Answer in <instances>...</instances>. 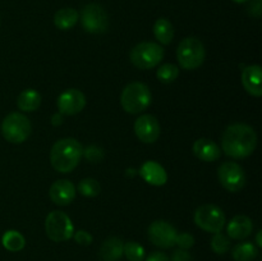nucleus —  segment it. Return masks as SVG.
Here are the masks:
<instances>
[{"label":"nucleus","mask_w":262,"mask_h":261,"mask_svg":"<svg viewBox=\"0 0 262 261\" xmlns=\"http://www.w3.org/2000/svg\"><path fill=\"white\" fill-rule=\"evenodd\" d=\"M211 248L217 255H224L230 248L229 238L220 232L214 233V237L211 238Z\"/></svg>","instance_id":"nucleus-28"},{"label":"nucleus","mask_w":262,"mask_h":261,"mask_svg":"<svg viewBox=\"0 0 262 261\" xmlns=\"http://www.w3.org/2000/svg\"><path fill=\"white\" fill-rule=\"evenodd\" d=\"M123 109L129 114H138L151 104V91L142 82H132L124 87L120 96Z\"/></svg>","instance_id":"nucleus-3"},{"label":"nucleus","mask_w":262,"mask_h":261,"mask_svg":"<svg viewBox=\"0 0 262 261\" xmlns=\"http://www.w3.org/2000/svg\"><path fill=\"white\" fill-rule=\"evenodd\" d=\"M248 13L256 18L261 17L262 13V0H251L250 7H248Z\"/></svg>","instance_id":"nucleus-32"},{"label":"nucleus","mask_w":262,"mask_h":261,"mask_svg":"<svg viewBox=\"0 0 262 261\" xmlns=\"http://www.w3.org/2000/svg\"><path fill=\"white\" fill-rule=\"evenodd\" d=\"M205 46L197 37H186L177 49V59L183 69L193 71L202 66L205 60Z\"/></svg>","instance_id":"nucleus-4"},{"label":"nucleus","mask_w":262,"mask_h":261,"mask_svg":"<svg viewBox=\"0 0 262 261\" xmlns=\"http://www.w3.org/2000/svg\"><path fill=\"white\" fill-rule=\"evenodd\" d=\"M234 3H237V4H242V3H247L250 2V0H233Z\"/></svg>","instance_id":"nucleus-37"},{"label":"nucleus","mask_w":262,"mask_h":261,"mask_svg":"<svg viewBox=\"0 0 262 261\" xmlns=\"http://www.w3.org/2000/svg\"><path fill=\"white\" fill-rule=\"evenodd\" d=\"M81 22L89 33H104L109 26V17L104 8L96 3L84 5L81 12Z\"/></svg>","instance_id":"nucleus-9"},{"label":"nucleus","mask_w":262,"mask_h":261,"mask_svg":"<svg viewBox=\"0 0 262 261\" xmlns=\"http://www.w3.org/2000/svg\"><path fill=\"white\" fill-rule=\"evenodd\" d=\"M83 155L86 156V159L91 163H99L104 158V153H102L101 148H99L97 146H89L86 150H83Z\"/></svg>","instance_id":"nucleus-29"},{"label":"nucleus","mask_w":262,"mask_h":261,"mask_svg":"<svg viewBox=\"0 0 262 261\" xmlns=\"http://www.w3.org/2000/svg\"><path fill=\"white\" fill-rule=\"evenodd\" d=\"M252 220L246 215H237L228 224V235L232 240H245L252 233Z\"/></svg>","instance_id":"nucleus-18"},{"label":"nucleus","mask_w":262,"mask_h":261,"mask_svg":"<svg viewBox=\"0 0 262 261\" xmlns=\"http://www.w3.org/2000/svg\"><path fill=\"white\" fill-rule=\"evenodd\" d=\"M178 76L179 68L171 63L163 64V66L159 67L158 72H156V77L163 83H171V82H174L178 78Z\"/></svg>","instance_id":"nucleus-25"},{"label":"nucleus","mask_w":262,"mask_h":261,"mask_svg":"<svg viewBox=\"0 0 262 261\" xmlns=\"http://www.w3.org/2000/svg\"><path fill=\"white\" fill-rule=\"evenodd\" d=\"M217 177L225 189L230 192H238L245 187L246 174L242 166L233 161H227L219 166Z\"/></svg>","instance_id":"nucleus-10"},{"label":"nucleus","mask_w":262,"mask_h":261,"mask_svg":"<svg viewBox=\"0 0 262 261\" xmlns=\"http://www.w3.org/2000/svg\"><path fill=\"white\" fill-rule=\"evenodd\" d=\"M100 191H101V187L99 182L94 178H84L78 184V192L82 196L95 197L100 193Z\"/></svg>","instance_id":"nucleus-26"},{"label":"nucleus","mask_w":262,"mask_h":261,"mask_svg":"<svg viewBox=\"0 0 262 261\" xmlns=\"http://www.w3.org/2000/svg\"><path fill=\"white\" fill-rule=\"evenodd\" d=\"M177 230L165 220H156L148 227V238L160 248H170L176 245Z\"/></svg>","instance_id":"nucleus-11"},{"label":"nucleus","mask_w":262,"mask_h":261,"mask_svg":"<svg viewBox=\"0 0 262 261\" xmlns=\"http://www.w3.org/2000/svg\"><path fill=\"white\" fill-rule=\"evenodd\" d=\"M194 223L199 228L209 233H219L224 228L225 215L220 207L206 204L200 206L194 212Z\"/></svg>","instance_id":"nucleus-8"},{"label":"nucleus","mask_w":262,"mask_h":261,"mask_svg":"<svg viewBox=\"0 0 262 261\" xmlns=\"http://www.w3.org/2000/svg\"><path fill=\"white\" fill-rule=\"evenodd\" d=\"M154 35L159 42L163 45H169L174 37V28L170 20L166 18H159L154 25Z\"/></svg>","instance_id":"nucleus-22"},{"label":"nucleus","mask_w":262,"mask_h":261,"mask_svg":"<svg viewBox=\"0 0 262 261\" xmlns=\"http://www.w3.org/2000/svg\"><path fill=\"white\" fill-rule=\"evenodd\" d=\"M61 120H63V118H61V113L59 115L58 114L54 115V117H53V124H60Z\"/></svg>","instance_id":"nucleus-35"},{"label":"nucleus","mask_w":262,"mask_h":261,"mask_svg":"<svg viewBox=\"0 0 262 261\" xmlns=\"http://www.w3.org/2000/svg\"><path fill=\"white\" fill-rule=\"evenodd\" d=\"M171 261H192V256L187 250L178 248V250H176L173 252Z\"/></svg>","instance_id":"nucleus-33"},{"label":"nucleus","mask_w":262,"mask_h":261,"mask_svg":"<svg viewBox=\"0 0 262 261\" xmlns=\"http://www.w3.org/2000/svg\"><path fill=\"white\" fill-rule=\"evenodd\" d=\"M140 176L147 182L151 186H164L168 181V174H166L165 169L160 165L159 163L152 160H148L141 166Z\"/></svg>","instance_id":"nucleus-15"},{"label":"nucleus","mask_w":262,"mask_h":261,"mask_svg":"<svg viewBox=\"0 0 262 261\" xmlns=\"http://www.w3.org/2000/svg\"><path fill=\"white\" fill-rule=\"evenodd\" d=\"M2 243L4 246V248H7L10 252H18V251L25 248L26 240L17 230H8L3 235Z\"/></svg>","instance_id":"nucleus-24"},{"label":"nucleus","mask_w":262,"mask_h":261,"mask_svg":"<svg viewBox=\"0 0 262 261\" xmlns=\"http://www.w3.org/2000/svg\"><path fill=\"white\" fill-rule=\"evenodd\" d=\"M261 67L248 66L242 72V83L246 91L255 97H260L262 95L261 86Z\"/></svg>","instance_id":"nucleus-16"},{"label":"nucleus","mask_w":262,"mask_h":261,"mask_svg":"<svg viewBox=\"0 0 262 261\" xmlns=\"http://www.w3.org/2000/svg\"><path fill=\"white\" fill-rule=\"evenodd\" d=\"M261 235H262V232H261V230H260V232L257 233V235H256V243H257V246H258V247H261V246H262Z\"/></svg>","instance_id":"nucleus-36"},{"label":"nucleus","mask_w":262,"mask_h":261,"mask_svg":"<svg viewBox=\"0 0 262 261\" xmlns=\"http://www.w3.org/2000/svg\"><path fill=\"white\" fill-rule=\"evenodd\" d=\"M83 155V147L74 138H63L54 143L50 151L51 165L60 173L74 170Z\"/></svg>","instance_id":"nucleus-2"},{"label":"nucleus","mask_w":262,"mask_h":261,"mask_svg":"<svg viewBox=\"0 0 262 261\" xmlns=\"http://www.w3.org/2000/svg\"><path fill=\"white\" fill-rule=\"evenodd\" d=\"M233 258L235 261H253L258 255V250L253 243L243 242L233 248Z\"/></svg>","instance_id":"nucleus-23"},{"label":"nucleus","mask_w":262,"mask_h":261,"mask_svg":"<svg viewBox=\"0 0 262 261\" xmlns=\"http://www.w3.org/2000/svg\"><path fill=\"white\" fill-rule=\"evenodd\" d=\"M124 243L120 238L110 237L104 241L99 251V255L102 261H118L123 256Z\"/></svg>","instance_id":"nucleus-19"},{"label":"nucleus","mask_w":262,"mask_h":261,"mask_svg":"<svg viewBox=\"0 0 262 261\" xmlns=\"http://www.w3.org/2000/svg\"><path fill=\"white\" fill-rule=\"evenodd\" d=\"M76 197V187L68 179H60L51 184L50 187V199L54 204L66 206L69 205Z\"/></svg>","instance_id":"nucleus-14"},{"label":"nucleus","mask_w":262,"mask_h":261,"mask_svg":"<svg viewBox=\"0 0 262 261\" xmlns=\"http://www.w3.org/2000/svg\"><path fill=\"white\" fill-rule=\"evenodd\" d=\"M123 255L128 261H142L145 258V248L137 242H127L123 248Z\"/></svg>","instance_id":"nucleus-27"},{"label":"nucleus","mask_w":262,"mask_h":261,"mask_svg":"<svg viewBox=\"0 0 262 261\" xmlns=\"http://www.w3.org/2000/svg\"><path fill=\"white\" fill-rule=\"evenodd\" d=\"M31 122L20 113H10L2 123L3 137L10 143L25 142L31 135Z\"/></svg>","instance_id":"nucleus-5"},{"label":"nucleus","mask_w":262,"mask_h":261,"mask_svg":"<svg viewBox=\"0 0 262 261\" xmlns=\"http://www.w3.org/2000/svg\"><path fill=\"white\" fill-rule=\"evenodd\" d=\"M73 238L78 245L81 246H89L92 243V235L86 230H78V232L73 233Z\"/></svg>","instance_id":"nucleus-31"},{"label":"nucleus","mask_w":262,"mask_h":261,"mask_svg":"<svg viewBox=\"0 0 262 261\" xmlns=\"http://www.w3.org/2000/svg\"><path fill=\"white\" fill-rule=\"evenodd\" d=\"M146 261H170V258H169L168 255H165L164 252L156 251V252L151 253V255L146 258Z\"/></svg>","instance_id":"nucleus-34"},{"label":"nucleus","mask_w":262,"mask_h":261,"mask_svg":"<svg viewBox=\"0 0 262 261\" xmlns=\"http://www.w3.org/2000/svg\"><path fill=\"white\" fill-rule=\"evenodd\" d=\"M46 235L54 242H64L73 237L74 227L66 212L51 211L45 220Z\"/></svg>","instance_id":"nucleus-7"},{"label":"nucleus","mask_w":262,"mask_h":261,"mask_svg":"<svg viewBox=\"0 0 262 261\" xmlns=\"http://www.w3.org/2000/svg\"><path fill=\"white\" fill-rule=\"evenodd\" d=\"M136 136L145 143H152L160 136V124L151 114H143L135 123Z\"/></svg>","instance_id":"nucleus-13"},{"label":"nucleus","mask_w":262,"mask_h":261,"mask_svg":"<svg viewBox=\"0 0 262 261\" xmlns=\"http://www.w3.org/2000/svg\"><path fill=\"white\" fill-rule=\"evenodd\" d=\"M193 153L200 160L211 163L220 158L222 150L214 141L209 140V138H200L193 143Z\"/></svg>","instance_id":"nucleus-17"},{"label":"nucleus","mask_w":262,"mask_h":261,"mask_svg":"<svg viewBox=\"0 0 262 261\" xmlns=\"http://www.w3.org/2000/svg\"><path fill=\"white\" fill-rule=\"evenodd\" d=\"M257 135L253 128L243 123H235L224 130L222 137L223 151L233 159H245L255 151Z\"/></svg>","instance_id":"nucleus-1"},{"label":"nucleus","mask_w":262,"mask_h":261,"mask_svg":"<svg viewBox=\"0 0 262 261\" xmlns=\"http://www.w3.org/2000/svg\"><path fill=\"white\" fill-rule=\"evenodd\" d=\"M130 61L140 69H151L164 58V49L155 42H140L130 50Z\"/></svg>","instance_id":"nucleus-6"},{"label":"nucleus","mask_w":262,"mask_h":261,"mask_svg":"<svg viewBox=\"0 0 262 261\" xmlns=\"http://www.w3.org/2000/svg\"><path fill=\"white\" fill-rule=\"evenodd\" d=\"M86 105V97L79 90L71 89L64 91L58 97L59 113L66 115H74L82 112Z\"/></svg>","instance_id":"nucleus-12"},{"label":"nucleus","mask_w":262,"mask_h":261,"mask_svg":"<svg viewBox=\"0 0 262 261\" xmlns=\"http://www.w3.org/2000/svg\"><path fill=\"white\" fill-rule=\"evenodd\" d=\"M176 245L178 246L182 250H188L192 246L194 245V238L193 235L189 234V233H181V234H177L176 238Z\"/></svg>","instance_id":"nucleus-30"},{"label":"nucleus","mask_w":262,"mask_h":261,"mask_svg":"<svg viewBox=\"0 0 262 261\" xmlns=\"http://www.w3.org/2000/svg\"><path fill=\"white\" fill-rule=\"evenodd\" d=\"M41 104V95L32 89L25 90L17 99V105L23 112H35Z\"/></svg>","instance_id":"nucleus-21"},{"label":"nucleus","mask_w":262,"mask_h":261,"mask_svg":"<svg viewBox=\"0 0 262 261\" xmlns=\"http://www.w3.org/2000/svg\"><path fill=\"white\" fill-rule=\"evenodd\" d=\"M79 14L76 9L73 8H63L59 9L54 15V25L59 28V30H71L78 22Z\"/></svg>","instance_id":"nucleus-20"}]
</instances>
